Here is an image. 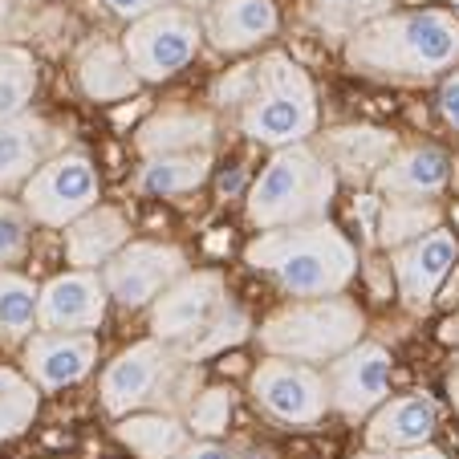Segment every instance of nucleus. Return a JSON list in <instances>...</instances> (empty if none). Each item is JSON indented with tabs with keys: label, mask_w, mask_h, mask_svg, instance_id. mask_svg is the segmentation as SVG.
Instances as JSON below:
<instances>
[{
	"label": "nucleus",
	"mask_w": 459,
	"mask_h": 459,
	"mask_svg": "<svg viewBox=\"0 0 459 459\" xmlns=\"http://www.w3.org/2000/svg\"><path fill=\"white\" fill-rule=\"evenodd\" d=\"M354 74L382 82H431L459 65V17L447 9L382 13L346 37Z\"/></svg>",
	"instance_id": "nucleus-1"
},
{
	"label": "nucleus",
	"mask_w": 459,
	"mask_h": 459,
	"mask_svg": "<svg viewBox=\"0 0 459 459\" xmlns=\"http://www.w3.org/2000/svg\"><path fill=\"white\" fill-rule=\"evenodd\" d=\"M216 102L236 106L240 130L252 143L281 151L317 130V90L289 53H264L216 82Z\"/></svg>",
	"instance_id": "nucleus-2"
},
{
	"label": "nucleus",
	"mask_w": 459,
	"mask_h": 459,
	"mask_svg": "<svg viewBox=\"0 0 459 459\" xmlns=\"http://www.w3.org/2000/svg\"><path fill=\"white\" fill-rule=\"evenodd\" d=\"M244 260L256 273H269L285 293L301 297V301L346 293V285L358 273L354 244L330 220L269 228L244 248Z\"/></svg>",
	"instance_id": "nucleus-3"
},
{
	"label": "nucleus",
	"mask_w": 459,
	"mask_h": 459,
	"mask_svg": "<svg viewBox=\"0 0 459 459\" xmlns=\"http://www.w3.org/2000/svg\"><path fill=\"white\" fill-rule=\"evenodd\" d=\"M333 191H338V175L330 171V163L309 143H293V147H281L252 179L248 220L260 232L313 224V220H325Z\"/></svg>",
	"instance_id": "nucleus-4"
},
{
	"label": "nucleus",
	"mask_w": 459,
	"mask_h": 459,
	"mask_svg": "<svg viewBox=\"0 0 459 459\" xmlns=\"http://www.w3.org/2000/svg\"><path fill=\"white\" fill-rule=\"evenodd\" d=\"M366 333V317L346 293L333 297H309L277 309L260 325V346L269 358H289V362H333L346 350H354Z\"/></svg>",
	"instance_id": "nucleus-5"
},
{
	"label": "nucleus",
	"mask_w": 459,
	"mask_h": 459,
	"mask_svg": "<svg viewBox=\"0 0 459 459\" xmlns=\"http://www.w3.org/2000/svg\"><path fill=\"white\" fill-rule=\"evenodd\" d=\"M191 378H200L195 362L179 354L171 342H134L130 350H122L110 366L102 370V407L110 415H139L151 403H163V394L171 403L183 399V386Z\"/></svg>",
	"instance_id": "nucleus-6"
},
{
	"label": "nucleus",
	"mask_w": 459,
	"mask_h": 459,
	"mask_svg": "<svg viewBox=\"0 0 459 459\" xmlns=\"http://www.w3.org/2000/svg\"><path fill=\"white\" fill-rule=\"evenodd\" d=\"M204 41L200 17L183 4H163L147 17L130 21L122 33V53L139 82H167L195 57Z\"/></svg>",
	"instance_id": "nucleus-7"
},
{
	"label": "nucleus",
	"mask_w": 459,
	"mask_h": 459,
	"mask_svg": "<svg viewBox=\"0 0 459 459\" xmlns=\"http://www.w3.org/2000/svg\"><path fill=\"white\" fill-rule=\"evenodd\" d=\"M102 200V179L98 167L82 151H61L49 163L33 171V179L21 187V208L33 224L45 228H70L78 216L98 208Z\"/></svg>",
	"instance_id": "nucleus-8"
},
{
	"label": "nucleus",
	"mask_w": 459,
	"mask_h": 459,
	"mask_svg": "<svg viewBox=\"0 0 459 459\" xmlns=\"http://www.w3.org/2000/svg\"><path fill=\"white\" fill-rule=\"evenodd\" d=\"M252 399L264 415L285 427H317L330 411L321 370L289 358H264L252 370Z\"/></svg>",
	"instance_id": "nucleus-9"
},
{
	"label": "nucleus",
	"mask_w": 459,
	"mask_h": 459,
	"mask_svg": "<svg viewBox=\"0 0 459 459\" xmlns=\"http://www.w3.org/2000/svg\"><path fill=\"white\" fill-rule=\"evenodd\" d=\"M183 273H187L183 248L159 240H130L118 256L102 264V285L122 309H143V305H155V297L175 285Z\"/></svg>",
	"instance_id": "nucleus-10"
},
{
	"label": "nucleus",
	"mask_w": 459,
	"mask_h": 459,
	"mask_svg": "<svg viewBox=\"0 0 459 459\" xmlns=\"http://www.w3.org/2000/svg\"><path fill=\"white\" fill-rule=\"evenodd\" d=\"M390 354L378 342H358L354 350H346L342 358H333L325 378V403L346 419H362L386 403L390 394Z\"/></svg>",
	"instance_id": "nucleus-11"
},
{
	"label": "nucleus",
	"mask_w": 459,
	"mask_h": 459,
	"mask_svg": "<svg viewBox=\"0 0 459 459\" xmlns=\"http://www.w3.org/2000/svg\"><path fill=\"white\" fill-rule=\"evenodd\" d=\"M106 305H110V293H106L102 277L86 269H70L37 289V330L94 333L106 321Z\"/></svg>",
	"instance_id": "nucleus-12"
},
{
	"label": "nucleus",
	"mask_w": 459,
	"mask_h": 459,
	"mask_svg": "<svg viewBox=\"0 0 459 459\" xmlns=\"http://www.w3.org/2000/svg\"><path fill=\"white\" fill-rule=\"evenodd\" d=\"M220 305H224V277L216 269L183 273L151 305V333L159 342H171V346L187 342L191 333H200L216 317Z\"/></svg>",
	"instance_id": "nucleus-13"
},
{
	"label": "nucleus",
	"mask_w": 459,
	"mask_h": 459,
	"mask_svg": "<svg viewBox=\"0 0 459 459\" xmlns=\"http://www.w3.org/2000/svg\"><path fill=\"white\" fill-rule=\"evenodd\" d=\"M459 260V240L447 228H435L423 240L394 248V281H399V297L411 313H423L435 301L439 285L447 281L451 264Z\"/></svg>",
	"instance_id": "nucleus-14"
},
{
	"label": "nucleus",
	"mask_w": 459,
	"mask_h": 459,
	"mask_svg": "<svg viewBox=\"0 0 459 459\" xmlns=\"http://www.w3.org/2000/svg\"><path fill=\"white\" fill-rule=\"evenodd\" d=\"M98 362L94 333H45L25 342V378L37 390H65L82 382Z\"/></svg>",
	"instance_id": "nucleus-15"
},
{
	"label": "nucleus",
	"mask_w": 459,
	"mask_h": 459,
	"mask_svg": "<svg viewBox=\"0 0 459 459\" xmlns=\"http://www.w3.org/2000/svg\"><path fill=\"white\" fill-rule=\"evenodd\" d=\"M61 155V130L49 126L37 114H21V118L0 126V195L21 191L41 163Z\"/></svg>",
	"instance_id": "nucleus-16"
},
{
	"label": "nucleus",
	"mask_w": 459,
	"mask_h": 459,
	"mask_svg": "<svg viewBox=\"0 0 459 459\" xmlns=\"http://www.w3.org/2000/svg\"><path fill=\"white\" fill-rule=\"evenodd\" d=\"M451 179V159L431 143L419 147H399L374 175V191L386 200H431L447 187Z\"/></svg>",
	"instance_id": "nucleus-17"
},
{
	"label": "nucleus",
	"mask_w": 459,
	"mask_h": 459,
	"mask_svg": "<svg viewBox=\"0 0 459 459\" xmlns=\"http://www.w3.org/2000/svg\"><path fill=\"white\" fill-rule=\"evenodd\" d=\"M200 25L220 53H248L277 33L281 13L273 0H216L204 9Z\"/></svg>",
	"instance_id": "nucleus-18"
},
{
	"label": "nucleus",
	"mask_w": 459,
	"mask_h": 459,
	"mask_svg": "<svg viewBox=\"0 0 459 459\" xmlns=\"http://www.w3.org/2000/svg\"><path fill=\"white\" fill-rule=\"evenodd\" d=\"M439 427V403L431 394H403V399L382 403L366 427V447L370 451H407L431 443Z\"/></svg>",
	"instance_id": "nucleus-19"
},
{
	"label": "nucleus",
	"mask_w": 459,
	"mask_h": 459,
	"mask_svg": "<svg viewBox=\"0 0 459 459\" xmlns=\"http://www.w3.org/2000/svg\"><path fill=\"white\" fill-rule=\"evenodd\" d=\"M399 151V139L386 134L378 126H338L321 139L317 155L330 163L333 175H346V179H374L378 167Z\"/></svg>",
	"instance_id": "nucleus-20"
},
{
	"label": "nucleus",
	"mask_w": 459,
	"mask_h": 459,
	"mask_svg": "<svg viewBox=\"0 0 459 459\" xmlns=\"http://www.w3.org/2000/svg\"><path fill=\"white\" fill-rule=\"evenodd\" d=\"M130 244V224L118 208H90L86 216H78L65 228V260L74 269L94 273L98 264L114 260Z\"/></svg>",
	"instance_id": "nucleus-21"
},
{
	"label": "nucleus",
	"mask_w": 459,
	"mask_h": 459,
	"mask_svg": "<svg viewBox=\"0 0 459 459\" xmlns=\"http://www.w3.org/2000/svg\"><path fill=\"white\" fill-rule=\"evenodd\" d=\"M212 134H216L212 114L171 106V110H159V114H151V118L143 122L139 134H134V147H139L143 159L183 155V151H208Z\"/></svg>",
	"instance_id": "nucleus-22"
},
{
	"label": "nucleus",
	"mask_w": 459,
	"mask_h": 459,
	"mask_svg": "<svg viewBox=\"0 0 459 459\" xmlns=\"http://www.w3.org/2000/svg\"><path fill=\"white\" fill-rule=\"evenodd\" d=\"M74 74H78L82 94L94 98V102H118V98H130L143 86V82L134 78V70H130L126 53H122V41L118 45L114 41H90L86 49L78 53Z\"/></svg>",
	"instance_id": "nucleus-23"
},
{
	"label": "nucleus",
	"mask_w": 459,
	"mask_h": 459,
	"mask_svg": "<svg viewBox=\"0 0 459 459\" xmlns=\"http://www.w3.org/2000/svg\"><path fill=\"white\" fill-rule=\"evenodd\" d=\"M212 175V155L208 151H183V155H155L143 159L134 187L147 195H187V191L204 187Z\"/></svg>",
	"instance_id": "nucleus-24"
},
{
	"label": "nucleus",
	"mask_w": 459,
	"mask_h": 459,
	"mask_svg": "<svg viewBox=\"0 0 459 459\" xmlns=\"http://www.w3.org/2000/svg\"><path fill=\"white\" fill-rule=\"evenodd\" d=\"M122 443L139 459H171L175 451H183L191 443V431L175 415H122L114 427Z\"/></svg>",
	"instance_id": "nucleus-25"
},
{
	"label": "nucleus",
	"mask_w": 459,
	"mask_h": 459,
	"mask_svg": "<svg viewBox=\"0 0 459 459\" xmlns=\"http://www.w3.org/2000/svg\"><path fill=\"white\" fill-rule=\"evenodd\" d=\"M33 94H37V57L17 41L0 45V126L29 114Z\"/></svg>",
	"instance_id": "nucleus-26"
},
{
	"label": "nucleus",
	"mask_w": 459,
	"mask_h": 459,
	"mask_svg": "<svg viewBox=\"0 0 459 459\" xmlns=\"http://www.w3.org/2000/svg\"><path fill=\"white\" fill-rule=\"evenodd\" d=\"M439 208L427 200H386L382 208V220H378V240L386 248H407V244L423 240L427 232H435L439 224Z\"/></svg>",
	"instance_id": "nucleus-27"
},
{
	"label": "nucleus",
	"mask_w": 459,
	"mask_h": 459,
	"mask_svg": "<svg viewBox=\"0 0 459 459\" xmlns=\"http://www.w3.org/2000/svg\"><path fill=\"white\" fill-rule=\"evenodd\" d=\"M37 407H41V399H37L33 382L13 366H0V443L25 435L37 419Z\"/></svg>",
	"instance_id": "nucleus-28"
},
{
	"label": "nucleus",
	"mask_w": 459,
	"mask_h": 459,
	"mask_svg": "<svg viewBox=\"0 0 459 459\" xmlns=\"http://www.w3.org/2000/svg\"><path fill=\"white\" fill-rule=\"evenodd\" d=\"M37 325V285L13 269H0V333L25 338Z\"/></svg>",
	"instance_id": "nucleus-29"
},
{
	"label": "nucleus",
	"mask_w": 459,
	"mask_h": 459,
	"mask_svg": "<svg viewBox=\"0 0 459 459\" xmlns=\"http://www.w3.org/2000/svg\"><path fill=\"white\" fill-rule=\"evenodd\" d=\"M248 338V317H244V309H236V305H220L216 309V317L204 325L200 333H191L187 342H179V354L187 358V362H200V358H208V354H216V350H224V346H236V342H244Z\"/></svg>",
	"instance_id": "nucleus-30"
},
{
	"label": "nucleus",
	"mask_w": 459,
	"mask_h": 459,
	"mask_svg": "<svg viewBox=\"0 0 459 459\" xmlns=\"http://www.w3.org/2000/svg\"><path fill=\"white\" fill-rule=\"evenodd\" d=\"M313 4V21L321 29H333V33H354L358 25L390 13V0H309Z\"/></svg>",
	"instance_id": "nucleus-31"
},
{
	"label": "nucleus",
	"mask_w": 459,
	"mask_h": 459,
	"mask_svg": "<svg viewBox=\"0 0 459 459\" xmlns=\"http://www.w3.org/2000/svg\"><path fill=\"white\" fill-rule=\"evenodd\" d=\"M232 411H236V390L232 386L204 390L200 399L191 403V411H187V431L204 435V439H212V435H224L228 423H232Z\"/></svg>",
	"instance_id": "nucleus-32"
},
{
	"label": "nucleus",
	"mask_w": 459,
	"mask_h": 459,
	"mask_svg": "<svg viewBox=\"0 0 459 459\" xmlns=\"http://www.w3.org/2000/svg\"><path fill=\"white\" fill-rule=\"evenodd\" d=\"M29 224L33 220L25 216V208L17 200H9V195H0V269H9V264H17L25 256Z\"/></svg>",
	"instance_id": "nucleus-33"
},
{
	"label": "nucleus",
	"mask_w": 459,
	"mask_h": 459,
	"mask_svg": "<svg viewBox=\"0 0 459 459\" xmlns=\"http://www.w3.org/2000/svg\"><path fill=\"white\" fill-rule=\"evenodd\" d=\"M163 4H171V0H106V9L122 21H139V17H147V13L163 9Z\"/></svg>",
	"instance_id": "nucleus-34"
},
{
	"label": "nucleus",
	"mask_w": 459,
	"mask_h": 459,
	"mask_svg": "<svg viewBox=\"0 0 459 459\" xmlns=\"http://www.w3.org/2000/svg\"><path fill=\"white\" fill-rule=\"evenodd\" d=\"M439 110H443V118H447L451 126H459V70L443 78V86H439Z\"/></svg>",
	"instance_id": "nucleus-35"
},
{
	"label": "nucleus",
	"mask_w": 459,
	"mask_h": 459,
	"mask_svg": "<svg viewBox=\"0 0 459 459\" xmlns=\"http://www.w3.org/2000/svg\"><path fill=\"white\" fill-rule=\"evenodd\" d=\"M21 17H25V0H0V45H9Z\"/></svg>",
	"instance_id": "nucleus-36"
},
{
	"label": "nucleus",
	"mask_w": 459,
	"mask_h": 459,
	"mask_svg": "<svg viewBox=\"0 0 459 459\" xmlns=\"http://www.w3.org/2000/svg\"><path fill=\"white\" fill-rule=\"evenodd\" d=\"M358 459H447L439 447L423 443V447H407V451H362Z\"/></svg>",
	"instance_id": "nucleus-37"
},
{
	"label": "nucleus",
	"mask_w": 459,
	"mask_h": 459,
	"mask_svg": "<svg viewBox=\"0 0 459 459\" xmlns=\"http://www.w3.org/2000/svg\"><path fill=\"white\" fill-rule=\"evenodd\" d=\"M171 459H228V451L220 447V443H212V439H195V443H187L183 451H175Z\"/></svg>",
	"instance_id": "nucleus-38"
},
{
	"label": "nucleus",
	"mask_w": 459,
	"mask_h": 459,
	"mask_svg": "<svg viewBox=\"0 0 459 459\" xmlns=\"http://www.w3.org/2000/svg\"><path fill=\"white\" fill-rule=\"evenodd\" d=\"M447 390H451V403H455V411H459V366L451 370V382H447Z\"/></svg>",
	"instance_id": "nucleus-39"
},
{
	"label": "nucleus",
	"mask_w": 459,
	"mask_h": 459,
	"mask_svg": "<svg viewBox=\"0 0 459 459\" xmlns=\"http://www.w3.org/2000/svg\"><path fill=\"white\" fill-rule=\"evenodd\" d=\"M179 4H183V9L195 13V9H208V4H216V0H179Z\"/></svg>",
	"instance_id": "nucleus-40"
},
{
	"label": "nucleus",
	"mask_w": 459,
	"mask_h": 459,
	"mask_svg": "<svg viewBox=\"0 0 459 459\" xmlns=\"http://www.w3.org/2000/svg\"><path fill=\"white\" fill-rule=\"evenodd\" d=\"M447 338H451V342H459V313L447 321Z\"/></svg>",
	"instance_id": "nucleus-41"
}]
</instances>
